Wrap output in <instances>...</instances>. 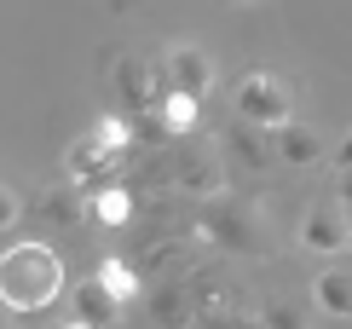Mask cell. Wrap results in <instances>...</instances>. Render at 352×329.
Wrapping results in <instances>:
<instances>
[{"label": "cell", "instance_id": "obj_1", "mask_svg": "<svg viewBox=\"0 0 352 329\" xmlns=\"http://www.w3.org/2000/svg\"><path fill=\"white\" fill-rule=\"evenodd\" d=\"M64 289H69L64 254H58L52 243H41V237H18V243H6V254H0V301L18 312V318L47 312Z\"/></svg>", "mask_w": 352, "mask_h": 329}, {"label": "cell", "instance_id": "obj_2", "mask_svg": "<svg viewBox=\"0 0 352 329\" xmlns=\"http://www.w3.org/2000/svg\"><path fill=\"white\" fill-rule=\"evenodd\" d=\"M197 237H208V243L231 248V254H266L272 248V226L260 214V202L237 197V191H226V197L197 208Z\"/></svg>", "mask_w": 352, "mask_h": 329}, {"label": "cell", "instance_id": "obj_3", "mask_svg": "<svg viewBox=\"0 0 352 329\" xmlns=\"http://www.w3.org/2000/svg\"><path fill=\"white\" fill-rule=\"evenodd\" d=\"M231 110L237 122L260 127V133H277L295 122V87H289L277 70H243L237 87H231Z\"/></svg>", "mask_w": 352, "mask_h": 329}, {"label": "cell", "instance_id": "obj_4", "mask_svg": "<svg viewBox=\"0 0 352 329\" xmlns=\"http://www.w3.org/2000/svg\"><path fill=\"white\" fill-rule=\"evenodd\" d=\"M226 179H231V162L214 139H179L173 145V191L179 197L214 202V197H226Z\"/></svg>", "mask_w": 352, "mask_h": 329}, {"label": "cell", "instance_id": "obj_5", "mask_svg": "<svg viewBox=\"0 0 352 329\" xmlns=\"http://www.w3.org/2000/svg\"><path fill=\"white\" fill-rule=\"evenodd\" d=\"M352 243V220H346V208L341 202H312L300 214V248H312V254H341Z\"/></svg>", "mask_w": 352, "mask_h": 329}, {"label": "cell", "instance_id": "obj_6", "mask_svg": "<svg viewBox=\"0 0 352 329\" xmlns=\"http://www.w3.org/2000/svg\"><path fill=\"white\" fill-rule=\"evenodd\" d=\"M144 318L151 329H190L197 323V295H190V283H151L144 289Z\"/></svg>", "mask_w": 352, "mask_h": 329}, {"label": "cell", "instance_id": "obj_7", "mask_svg": "<svg viewBox=\"0 0 352 329\" xmlns=\"http://www.w3.org/2000/svg\"><path fill=\"white\" fill-rule=\"evenodd\" d=\"M168 87L173 93H190V98H208L214 93V58L202 47H190V41H179V47H168Z\"/></svg>", "mask_w": 352, "mask_h": 329}, {"label": "cell", "instance_id": "obj_8", "mask_svg": "<svg viewBox=\"0 0 352 329\" xmlns=\"http://www.w3.org/2000/svg\"><path fill=\"white\" fill-rule=\"evenodd\" d=\"M87 208H93V226L127 231L139 220V191L133 185H93V191H87Z\"/></svg>", "mask_w": 352, "mask_h": 329}, {"label": "cell", "instance_id": "obj_9", "mask_svg": "<svg viewBox=\"0 0 352 329\" xmlns=\"http://www.w3.org/2000/svg\"><path fill=\"white\" fill-rule=\"evenodd\" d=\"M226 162H237L243 173H266L277 151H272V133H260V127H248V122H231L226 127Z\"/></svg>", "mask_w": 352, "mask_h": 329}, {"label": "cell", "instance_id": "obj_10", "mask_svg": "<svg viewBox=\"0 0 352 329\" xmlns=\"http://www.w3.org/2000/svg\"><path fill=\"white\" fill-rule=\"evenodd\" d=\"M312 306L335 323H352V272L346 266H324L312 277Z\"/></svg>", "mask_w": 352, "mask_h": 329}, {"label": "cell", "instance_id": "obj_11", "mask_svg": "<svg viewBox=\"0 0 352 329\" xmlns=\"http://www.w3.org/2000/svg\"><path fill=\"white\" fill-rule=\"evenodd\" d=\"M93 277L104 283V289H110L122 306L144 301V289H151V283H144V272H139V260H127V254H104V260L93 266Z\"/></svg>", "mask_w": 352, "mask_h": 329}, {"label": "cell", "instance_id": "obj_12", "mask_svg": "<svg viewBox=\"0 0 352 329\" xmlns=\"http://www.w3.org/2000/svg\"><path fill=\"white\" fill-rule=\"evenodd\" d=\"M272 151H277V162H289V168H312V162L324 156V133L306 127V122H289V127L272 133Z\"/></svg>", "mask_w": 352, "mask_h": 329}, {"label": "cell", "instance_id": "obj_13", "mask_svg": "<svg viewBox=\"0 0 352 329\" xmlns=\"http://www.w3.org/2000/svg\"><path fill=\"white\" fill-rule=\"evenodd\" d=\"M122 312H127V306L116 301V295H110L98 277L76 283V318H81V323H93V329H116V323H122Z\"/></svg>", "mask_w": 352, "mask_h": 329}, {"label": "cell", "instance_id": "obj_14", "mask_svg": "<svg viewBox=\"0 0 352 329\" xmlns=\"http://www.w3.org/2000/svg\"><path fill=\"white\" fill-rule=\"evenodd\" d=\"M104 168H116V156H110L104 145L93 139V133H81V139L69 145V156H64L69 185H81V191H93V173H104Z\"/></svg>", "mask_w": 352, "mask_h": 329}, {"label": "cell", "instance_id": "obj_15", "mask_svg": "<svg viewBox=\"0 0 352 329\" xmlns=\"http://www.w3.org/2000/svg\"><path fill=\"white\" fill-rule=\"evenodd\" d=\"M41 214L52 220V226H81V220H93V208H87V191L81 185H58V191H47L41 197Z\"/></svg>", "mask_w": 352, "mask_h": 329}, {"label": "cell", "instance_id": "obj_16", "mask_svg": "<svg viewBox=\"0 0 352 329\" xmlns=\"http://www.w3.org/2000/svg\"><path fill=\"white\" fill-rule=\"evenodd\" d=\"M162 122H168V133H173V145L179 139H197V122H202V98H190V93H168L162 104Z\"/></svg>", "mask_w": 352, "mask_h": 329}, {"label": "cell", "instance_id": "obj_17", "mask_svg": "<svg viewBox=\"0 0 352 329\" xmlns=\"http://www.w3.org/2000/svg\"><path fill=\"white\" fill-rule=\"evenodd\" d=\"M260 329H306V312L295 301H272L266 312H260Z\"/></svg>", "mask_w": 352, "mask_h": 329}, {"label": "cell", "instance_id": "obj_18", "mask_svg": "<svg viewBox=\"0 0 352 329\" xmlns=\"http://www.w3.org/2000/svg\"><path fill=\"white\" fill-rule=\"evenodd\" d=\"M18 220H23V191L0 185V231H18Z\"/></svg>", "mask_w": 352, "mask_h": 329}, {"label": "cell", "instance_id": "obj_19", "mask_svg": "<svg viewBox=\"0 0 352 329\" xmlns=\"http://www.w3.org/2000/svg\"><path fill=\"white\" fill-rule=\"evenodd\" d=\"M190 329H254V323H243V318H231V312H202Z\"/></svg>", "mask_w": 352, "mask_h": 329}, {"label": "cell", "instance_id": "obj_20", "mask_svg": "<svg viewBox=\"0 0 352 329\" xmlns=\"http://www.w3.org/2000/svg\"><path fill=\"white\" fill-rule=\"evenodd\" d=\"M335 162H341V173H352V133H346L341 145H335Z\"/></svg>", "mask_w": 352, "mask_h": 329}, {"label": "cell", "instance_id": "obj_21", "mask_svg": "<svg viewBox=\"0 0 352 329\" xmlns=\"http://www.w3.org/2000/svg\"><path fill=\"white\" fill-rule=\"evenodd\" d=\"M341 208H346V220H352V173H341Z\"/></svg>", "mask_w": 352, "mask_h": 329}, {"label": "cell", "instance_id": "obj_22", "mask_svg": "<svg viewBox=\"0 0 352 329\" xmlns=\"http://www.w3.org/2000/svg\"><path fill=\"white\" fill-rule=\"evenodd\" d=\"M58 329H93V323H81V318H69V323H58Z\"/></svg>", "mask_w": 352, "mask_h": 329}, {"label": "cell", "instance_id": "obj_23", "mask_svg": "<svg viewBox=\"0 0 352 329\" xmlns=\"http://www.w3.org/2000/svg\"><path fill=\"white\" fill-rule=\"evenodd\" d=\"M23 329H41V323H23Z\"/></svg>", "mask_w": 352, "mask_h": 329}]
</instances>
